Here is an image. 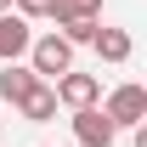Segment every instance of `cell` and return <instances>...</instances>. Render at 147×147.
I'll return each mask as SVG.
<instances>
[{
    "mask_svg": "<svg viewBox=\"0 0 147 147\" xmlns=\"http://www.w3.org/2000/svg\"><path fill=\"white\" fill-rule=\"evenodd\" d=\"M91 45H96V57H102V62H130V51H136L125 28H96Z\"/></svg>",
    "mask_w": 147,
    "mask_h": 147,
    "instance_id": "8",
    "label": "cell"
},
{
    "mask_svg": "<svg viewBox=\"0 0 147 147\" xmlns=\"http://www.w3.org/2000/svg\"><path fill=\"white\" fill-rule=\"evenodd\" d=\"M113 136H119V125H113L96 102L91 108H74V142L79 147H113Z\"/></svg>",
    "mask_w": 147,
    "mask_h": 147,
    "instance_id": "3",
    "label": "cell"
},
{
    "mask_svg": "<svg viewBox=\"0 0 147 147\" xmlns=\"http://www.w3.org/2000/svg\"><path fill=\"white\" fill-rule=\"evenodd\" d=\"M102 113H108L119 130H136L147 119V91H142V85H113L108 102H102Z\"/></svg>",
    "mask_w": 147,
    "mask_h": 147,
    "instance_id": "2",
    "label": "cell"
},
{
    "mask_svg": "<svg viewBox=\"0 0 147 147\" xmlns=\"http://www.w3.org/2000/svg\"><path fill=\"white\" fill-rule=\"evenodd\" d=\"M23 57H28V68H34L40 79H57V74L74 68V45H68L62 34H40V40H28V51H23Z\"/></svg>",
    "mask_w": 147,
    "mask_h": 147,
    "instance_id": "1",
    "label": "cell"
},
{
    "mask_svg": "<svg viewBox=\"0 0 147 147\" xmlns=\"http://www.w3.org/2000/svg\"><path fill=\"white\" fill-rule=\"evenodd\" d=\"M34 79H40V74H34V68H23L17 57H11V62H6V68H0V96H6V102H11V108H17V102H23V91H28V85H34Z\"/></svg>",
    "mask_w": 147,
    "mask_h": 147,
    "instance_id": "7",
    "label": "cell"
},
{
    "mask_svg": "<svg viewBox=\"0 0 147 147\" xmlns=\"http://www.w3.org/2000/svg\"><path fill=\"white\" fill-rule=\"evenodd\" d=\"M96 28H102V17H68L62 23V40H68V45H91Z\"/></svg>",
    "mask_w": 147,
    "mask_h": 147,
    "instance_id": "10",
    "label": "cell"
},
{
    "mask_svg": "<svg viewBox=\"0 0 147 147\" xmlns=\"http://www.w3.org/2000/svg\"><path fill=\"white\" fill-rule=\"evenodd\" d=\"M28 40H34V28H28L23 11H0V62L23 57V51H28Z\"/></svg>",
    "mask_w": 147,
    "mask_h": 147,
    "instance_id": "6",
    "label": "cell"
},
{
    "mask_svg": "<svg viewBox=\"0 0 147 147\" xmlns=\"http://www.w3.org/2000/svg\"><path fill=\"white\" fill-rule=\"evenodd\" d=\"M17 113L28 119V125H45V119H57V85H51V79H34V85L23 91Z\"/></svg>",
    "mask_w": 147,
    "mask_h": 147,
    "instance_id": "5",
    "label": "cell"
},
{
    "mask_svg": "<svg viewBox=\"0 0 147 147\" xmlns=\"http://www.w3.org/2000/svg\"><path fill=\"white\" fill-rule=\"evenodd\" d=\"M57 85V102H62V108H91V102H102V79H96V74H57L51 79Z\"/></svg>",
    "mask_w": 147,
    "mask_h": 147,
    "instance_id": "4",
    "label": "cell"
},
{
    "mask_svg": "<svg viewBox=\"0 0 147 147\" xmlns=\"http://www.w3.org/2000/svg\"><path fill=\"white\" fill-rule=\"evenodd\" d=\"M51 17L68 23V17H102V0H51Z\"/></svg>",
    "mask_w": 147,
    "mask_h": 147,
    "instance_id": "9",
    "label": "cell"
},
{
    "mask_svg": "<svg viewBox=\"0 0 147 147\" xmlns=\"http://www.w3.org/2000/svg\"><path fill=\"white\" fill-rule=\"evenodd\" d=\"M17 11H23L28 23H34V17H51V0H17Z\"/></svg>",
    "mask_w": 147,
    "mask_h": 147,
    "instance_id": "11",
    "label": "cell"
},
{
    "mask_svg": "<svg viewBox=\"0 0 147 147\" xmlns=\"http://www.w3.org/2000/svg\"><path fill=\"white\" fill-rule=\"evenodd\" d=\"M0 125H6V119H0Z\"/></svg>",
    "mask_w": 147,
    "mask_h": 147,
    "instance_id": "13",
    "label": "cell"
},
{
    "mask_svg": "<svg viewBox=\"0 0 147 147\" xmlns=\"http://www.w3.org/2000/svg\"><path fill=\"white\" fill-rule=\"evenodd\" d=\"M0 11H11V0H0Z\"/></svg>",
    "mask_w": 147,
    "mask_h": 147,
    "instance_id": "12",
    "label": "cell"
}]
</instances>
